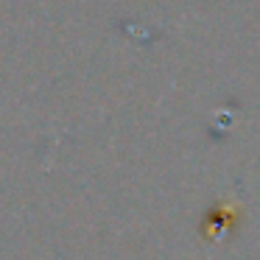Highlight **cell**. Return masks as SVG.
<instances>
[{
	"instance_id": "cell-1",
	"label": "cell",
	"mask_w": 260,
	"mask_h": 260,
	"mask_svg": "<svg viewBox=\"0 0 260 260\" xmlns=\"http://www.w3.org/2000/svg\"><path fill=\"white\" fill-rule=\"evenodd\" d=\"M238 224H241L238 210H232V207H226V204L218 202L202 215L199 232L204 235V241H224V238H230L238 232Z\"/></svg>"
}]
</instances>
